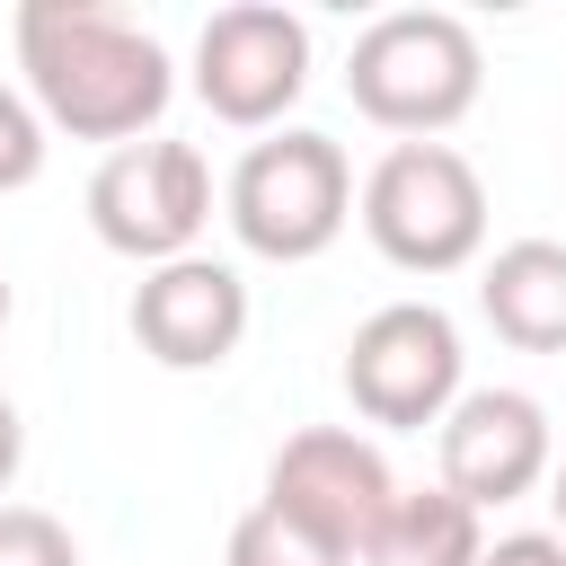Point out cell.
Segmentation results:
<instances>
[{
    "label": "cell",
    "instance_id": "11",
    "mask_svg": "<svg viewBox=\"0 0 566 566\" xmlns=\"http://www.w3.org/2000/svg\"><path fill=\"white\" fill-rule=\"evenodd\" d=\"M478 310L522 354H566V239H513L478 274Z\"/></svg>",
    "mask_w": 566,
    "mask_h": 566
},
{
    "label": "cell",
    "instance_id": "7",
    "mask_svg": "<svg viewBox=\"0 0 566 566\" xmlns=\"http://www.w3.org/2000/svg\"><path fill=\"white\" fill-rule=\"evenodd\" d=\"M310 88V27L274 0H239L212 9L195 35V97L230 124V133H274Z\"/></svg>",
    "mask_w": 566,
    "mask_h": 566
},
{
    "label": "cell",
    "instance_id": "12",
    "mask_svg": "<svg viewBox=\"0 0 566 566\" xmlns=\"http://www.w3.org/2000/svg\"><path fill=\"white\" fill-rule=\"evenodd\" d=\"M478 557H486L478 513L433 478V486H398V504L380 513V531L363 539L354 566H478Z\"/></svg>",
    "mask_w": 566,
    "mask_h": 566
},
{
    "label": "cell",
    "instance_id": "6",
    "mask_svg": "<svg viewBox=\"0 0 566 566\" xmlns=\"http://www.w3.org/2000/svg\"><path fill=\"white\" fill-rule=\"evenodd\" d=\"M460 327H451V310H433V301H389V310H371L363 327H354V345H345V398H354V416H371V424H389V433H424V424H442L451 407H460Z\"/></svg>",
    "mask_w": 566,
    "mask_h": 566
},
{
    "label": "cell",
    "instance_id": "8",
    "mask_svg": "<svg viewBox=\"0 0 566 566\" xmlns=\"http://www.w3.org/2000/svg\"><path fill=\"white\" fill-rule=\"evenodd\" d=\"M283 522L318 531L336 557H363V539L380 531V513L398 504V478L380 460V442H363L354 424H301L274 460H265V495Z\"/></svg>",
    "mask_w": 566,
    "mask_h": 566
},
{
    "label": "cell",
    "instance_id": "13",
    "mask_svg": "<svg viewBox=\"0 0 566 566\" xmlns=\"http://www.w3.org/2000/svg\"><path fill=\"white\" fill-rule=\"evenodd\" d=\"M221 566H354V557H336L318 531L283 522L274 504H248V513L230 522V548H221Z\"/></svg>",
    "mask_w": 566,
    "mask_h": 566
},
{
    "label": "cell",
    "instance_id": "3",
    "mask_svg": "<svg viewBox=\"0 0 566 566\" xmlns=\"http://www.w3.org/2000/svg\"><path fill=\"white\" fill-rule=\"evenodd\" d=\"M221 212H230V230H239L248 256H265V265H310V256H327V248L345 239V221H354V168H345V150H336L327 133L283 124V133H265V142L239 150V168H230V186H221Z\"/></svg>",
    "mask_w": 566,
    "mask_h": 566
},
{
    "label": "cell",
    "instance_id": "17",
    "mask_svg": "<svg viewBox=\"0 0 566 566\" xmlns=\"http://www.w3.org/2000/svg\"><path fill=\"white\" fill-rule=\"evenodd\" d=\"M18 460H27V424H18V398L0 389V495L18 486Z\"/></svg>",
    "mask_w": 566,
    "mask_h": 566
},
{
    "label": "cell",
    "instance_id": "14",
    "mask_svg": "<svg viewBox=\"0 0 566 566\" xmlns=\"http://www.w3.org/2000/svg\"><path fill=\"white\" fill-rule=\"evenodd\" d=\"M44 115H35V97H18L9 80H0V195H18V186H35L44 177Z\"/></svg>",
    "mask_w": 566,
    "mask_h": 566
},
{
    "label": "cell",
    "instance_id": "15",
    "mask_svg": "<svg viewBox=\"0 0 566 566\" xmlns=\"http://www.w3.org/2000/svg\"><path fill=\"white\" fill-rule=\"evenodd\" d=\"M0 566H80V539L44 504H0Z\"/></svg>",
    "mask_w": 566,
    "mask_h": 566
},
{
    "label": "cell",
    "instance_id": "10",
    "mask_svg": "<svg viewBox=\"0 0 566 566\" xmlns=\"http://www.w3.org/2000/svg\"><path fill=\"white\" fill-rule=\"evenodd\" d=\"M133 345L159 363V371H221L248 336V283L239 265L221 256H177V265H150L133 283V310H124Z\"/></svg>",
    "mask_w": 566,
    "mask_h": 566
},
{
    "label": "cell",
    "instance_id": "19",
    "mask_svg": "<svg viewBox=\"0 0 566 566\" xmlns=\"http://www.w3.org/2000/svg\"><path fill=\"white\" fill-rule=\"evenodd\" d=\"M0 327H9V274H0Z\"/></svg>",
    "mask_w": 566,
    "mask_h": 566
},
{
    "label": "cell",
    "instance_id": "1",
    "mask_svg": "<svg viewBox=\"0 0 566 566\" xmlns=\"http://www.w3.org/2000/svg\"><path fill=\"white\" fill-rule=\"evenodd\" d=\"M18 71H27V97L53 133L106 142V150L142 142L177 88L159 35H142L124 9H97V0H27L18 9Z\"/></svg>",
    "mask_w": 566,
    "mask_h": 566
},
{
    "label": "cell",
    "instance_id": "4",
    "mask_svg": "<svg viewBox=\"0 0 566 566\" xmlns=\"http://www.w3.org/2000/svg\"><path fill=\"white\" fill-rule=\"evenodd\" d=\"M354 212H363V239L398 274H460L486 248V186L451 142H389Z\"/></svg>",
    "mask_w": 566,
    "mask_h": 566
},
{
    "label": "cell",
    "instance_id": "5",
    "mask_svg": "<svg viewBox=\"0 0 566 566\" xmlns=\"http://www.w3.org/2000/svg\"><path fill=\"white\" fill-rule=\"evenodd\" d=\"M88 230L97 248L150 265L195 256V239L212 230V159L195 142H124L97 159L88 177Z\"/></svg>",
    "mask_w": 566,
    "mask_h": 566
},
{
    "label": "cell",
    "instance_id": "16",
    "mask_svg": "<svg viewBox=\"0 0 566 566\" xmlns=\"http://www.w3.org/2000/svg\"><path fill=\"white\" fill-rule=\"evenodd\" d=\"M478 566H566V539L557 531H504V539H486Z\"/></svg>",
    "mask_w": 566,
    "mask_h": 566
},
{
    "label": "cell",
    "instance_id": "2",
    "mask_svg": "<svg viewBox=\"0 0 566 566\" xmlns=\"http://www.w3.org/2000/svg\"><path fill=\"white\" fill-rule=\"evenodd\" d=\"M478 88H486V53L451 9H389L354 35V62H345L354 115L398 142H442L478 106Z\"/></svg>",
    "mask_w": 566,
    "mask_h": 566
},
{
    "label": "cell",
    "instance_id": "18",
    "mask_svg": "<svg viewBox=\"0 0 566 566\" xmlns=\"http://www.w3.org/2000/svg\"><path fill=\"white\" fill-rule=\"evenodd\" d=\"M548 513H557V539H566V451H557V469H548Z\"/></svg>",
    "mask_w": 566,
    "mask_h": 566
},
{
    "label": "cell",
    "instance_id": "9",
    "mask_svg": "<svg viewBox=\"0 0 566 566\" xmlns=\"http://www.w3.org/2000/svg\"><path fill=\"white\" fill-rule=\"evenodd\" d=\"M433 442H442V486L469 513L513 504V495L548 486V469H557V433L531 389H460V407L433 424Z\"/></svg>",
    "mask_w": 566,
    "mask_h": 566
}]
</instances>
